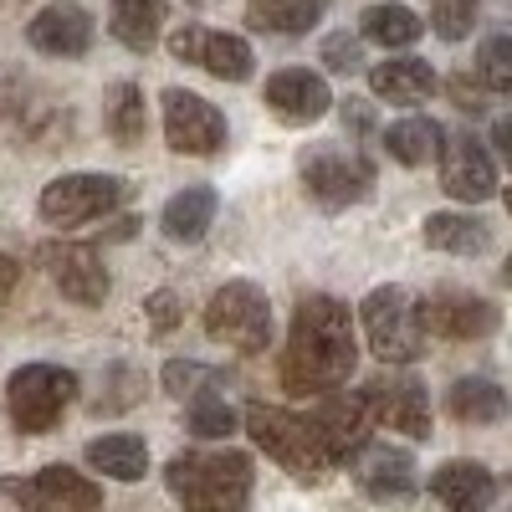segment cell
Here are the masks:
<instances>
[{
    "mask_svg": "<svg viewBox=\"0 0 512 512\" xmlns=\"http://www.w3.org/2000/svg\"><path fill=\"white\" fill-rule=\"evenodd\" d=\"M354 364H359V338L349 308L323 292L303 297L282 349V384L292 395H328V390H344Z\"/></svg>",
    "mask_w": 512,
    "mask_h": 512,
    "instance_id": "obj_1",
    "label": "cell"
},
{
    "mask_svg": "<svg viewBox=\"0 0 512 512\" xmlns=\"http://www.w3.org/2000/svg\"><path fill=\"white\" fill-rule=\"evenodd\" d=\"M164 487L185 512H246L256 472L246 451H180L164 466Z\"/></svg>",
    "mask_w": 512,
    "mask_h": 512,
    "instance_id": "obj_2",
    "label": "cell"
},
{
    "mask_svg": "<svg viewBox=\"0 0 512 512\" xmlns=\"http://www.w3.org/2000/svg\"><path fill=\"white\" fill-rule=\"evenodd\" d=\"M241 425H246V436L262 446L282 466V472H292L297 482H323L333 472V461H328L318 431H313L303 415L277 410V405H246Z\"/></svg>",
    "mask_w": 512,
    "mask_h": 512,
    "instance_id": "obj_3",
    "label": "cell"
},
{
    "mask_svg": "<svg viewBox=\"0 0 512 512\" xmlns=\"http://www.w3.org/2000/svg\"><path fill=\"white\" fill-rule=\"evenodd\" d=\"M364 333L384 364H415L431 338L420 323V297L405 287H374L364 297Z\"/></svg>",
    "mask_w": 512,
    "mask_h": 512,
    "instance_id": "obj_4",
    "label": "cell"
},
{
    "mask_svg": "<svg viewBox=\"0 0 512 512\" xmlns=\"http://www.w3.org/2000/svg\"><path fill=\"white\" fill-rule=\"evenodd\" d=\"M205 333L216 344H231L241 354H262L272 344V308L267 292L256 282H226L216 297L205 303Z\"/></svg>",
    "mask_w": 512,
    "mask_h": 512,
    "instance_id": "obj_5",
    "label": "cell"
},
{
    "mask_svg": "<svg viewBox=\"0 0 512 512\" xmlns=\"http://www.w3.org/2000/svg\"><path fill=\"white\" fill-rule=\"evenodd\" d=\"M11 420L16 431L26 436H47L52 425L62 420L67 400L77 395V374L62 369V364H21L11 374Z\"/></svg>",
    "mask_w": 512,
    "mask_h": 512,
    "instance_id": "obj_6",
    "label": "cell"
},
{
    "mask_svg": "<svg viewBox=\"0 0 512 512\" xmlns=\"http://www.w3.org/2000/svg\"><path fill=\"white\" fill-rule=\"evenodd\" d=\"M303 185L318 205L338 210V205H359L374 190V169L364 154L338 149V144H318L303 154Z\"/></svg>",
    "mask_w": 512,
    "mask_h": 512,
    "instance_id": "obj_7",
    "label": "cell"
},
{
    "mask_svg": "<svg viewBox=\"0 0 512 512\" xmlns=\"http://www.w3.org/2000/svg\"><path fill=\"white\" fill-rule=\"evenodd\" d=\"M0 492L21 512H98L103 507L98 482H88L72 466H41L36 477H6Z\"/></svg>",
    "mask_w": 512,
    "mask_h": 512,
    "instance_id": "obj_8",
    "label": "cell"
},
{
    "mask_svg": "<svg viewBox=\"0 0 512 512\" xmlns=\"http://www.w3.org/2000/svg\"><path fill=\"white\" fill-rule=\"evenodd\" d=\"M123 195L128 190L113 175H62V180H52L47 190H41L36 210H41L47 226H88V221L108 216Z\"/></svg>",
    "mask_w": 512,
    "mask_h": 512,
    "instance_id": "obj_9",
    "label": "cell"
},
{
    "mask_svg": "<svg viewBox=\"0 0 512 512\" xmlns=\"http://www.w3.org/2000/svg\"><path fill=\"white\" fill-rule=\"evenodd\" d=\"M164 139L175 154H221L226 149V113L216 103H205L200 93L169 88L164 98Z\"/></svg>",
    "mask_w": 512,
    "mask_h": 512,
    "instance_id": "obj_10",
    "label": "cell"
},
{
    "mask_svg": "<svg viewBox=\"0 0 512 512\" xmlns=\"http://www.w3.org/2000/svg\"><path fill=\"white\" fill-rule=\"evenodd\" d=\"M169 57H180V62H195L205 67L210 77H221V82H246L256 57L241 36L231 31H205V26H180L175 36H169Z\"/></svg>",
    "mask_w": 512,
    "mask_h": 512,
    "instance_id": "obj_11",
    "label": "cell"
},
{
    "mask_svg": "<svg viewBox=\"0 0 512 512\" xmlns=\"http://www.w3.org/2000/svg\"><path fill=\"white\" fill-rule=\"evenodd\" d=\"M420 323L425 333H441V338H456V344H472V338H487L497 333L502 313L477 292H461V287H441L436 297L420 303Z\"/></svg>",
    "mask_w": 512,
    "mask_h": 512,
    "instance_id": "obj_12",
    "label": "cell"
},
{
    "mask_svg": "<svg viewBox=\"0 0 512 512\" xmlns=\"http://www.w3.org/2000/svg\"><path fill=\"white\" fill-rule=\"evenodd\" d=\"M308 425L318 431V441H323V451H328L333 466L349 461V456H359V451L369 446V436H374L369 395H364V390H354V395H328Z\"/></svg>",
    "mask_w": 512,
    "mask_h": 512,
    "instance_id": "obj_13",
    "label": "cell"
},
{
    "mask_svg": "<svg viewBox=\"0 0 512 512\" xmlns=\"http://www.w3.org/2000/svg\"><path fill=\"white\" fill-rule=\"evenodd\" d=\"M364 395H369L374 425H390V431H400V436H410V441L431 436V400H425V384H420L415 374L374 379V384H364Z\"/></svg>",
    "mask_w": 512,
    "mask_h": 512,
    "instance_id": "obj_14",
    "label": "cell"
},
{
    "mask_svg": "<svg viewBox=\"0 0 512 512\" xmlns=\"http://www.w3.org/2000/svg\"><path fill=\"white\" fill-rule=\"evenodd\" d=\"M441 190L466 200V205L497 195V164L472 134L446 139V149H441Z\"/></svg>",
    "mask_w": 512,
    "mask_h": 512,
    "instance_id": "obj_15",
    "label": "cell"
},
{
    "mask_svg": "<svg viewBox=\"0 0 512 512\" xmlns=\"http://www.w3.org/2000/svg\"><path fill=\"white\" fill-rule=\"evenodd\" d=\"M267 108L282 118V123H318L328 108H333V93L328 82L308 67H287L277 77H267Z\"/></svg>",
    "mask_w": 512,
    "mask_h": 512,
    "instance_id": "obj_16",
    "label": "cell"
},
{
    "mask_svg": "<svg viewBox=\"0 0 512 512\" xmlns=\"http://www.w3.org/2000/svg\"><path fill=\"white\" fill-rule=\"evenodd\" d=\"M354 477H359L364 497H374L384 507H400V502L415 497V461L400 446H364Z\"/></svg>",
    "mask_w": 512,
    "mask_h": 512,
    "instance_id": "obj_17",
    "label": "cell"
},
{
    "mask_svg": "<svg viewBox=\"0 0 512 512\" xmlns=\"http://www.w3.org/2000/svg\"><path fill=\"white\" fill-rule=\"evenodd\" d=\"M47 262H52V282L62 287V297H72L77 308H98L108 297V272H103L93 246H52Z\"/></svg>",
    "mask_w": 512,
    "mask_h": 512,
    "instance_id": "obj_18",
    "label": "cell"
},
{
    "mask_svg": "<svg viewBox=\"0 0 512 512\" xmlns=\"http://www.w3.org/2000/svg\"><path fill=\"white\" fill-rule=\"evenodd\" d=\"M26 36H31V47L47 52V57H82L93 47V16L82 6H47L26 26Z\"/></svg>",
    "mask_w": 512,
    "mask_h": 512,
    "instance_id": "obj_19",
    "label": "cell"
},
{
    "mask_svg": "<svg viewBox=\"0 0 512 512\" xmlns=\"http://www.w3.org/2000/svg\"><path fill=\"white\" fill-rule=\"evenodd\" d=\"M431 492L451 512H487L497 502V477L482 461H446V466L431 472Z\"/></svg>",
    "mask_w": 512,
    "mask_h": 512,
    "instance_id": "obj_20",
    "label": "cell"
},
{
    "mask_svg": "<svg viewBox=\"0 0 512 512\" xmlns=\"http://www.w3.org/2000/svg\"><path fill=\"white\" fill-rule=\"evenodd\" d=\"M369 88L384 103H425L436 93V72H431V62H420V57H390V62H379L369 72Z\"/></svg>",
    "mask_w": 512,
    "mask_h": 512,
    "instance_id": "obj_21",
    "label": "cell"
},
{
    "mask_svg": "<svg viewBox=\"0 0 512 512\" xmlns=\"http://www.w3.org/2000/svg\"><path fill=\"white\" fill-rule=\"evenodd\" d=\"M425 246L451 251V256H482L492 246V226L477 216H456V210H441V216H425Z\"/></svg>",
    "mask_w": 512,
    "mask_h": 512,
    "instance_id": "obj_22",
    "label": "cell"
},
{
    "mask_svg": "<svg viewBox=\"0 0 512 512\" xmlns=\"http://www.w3.org/2000/svg\"><path fill=\"white\" fill-rule=\"evenodd\" d=\"M164 26V0H113L108 6V31L128 52H149Z\"/></svg>",
    "mask_w": 512,
    "mask_h": 512,
    "instance_id": "obj_23",
    "label": "cell"
},
{
    "mask_svg": "<svg viewBox=\"0 0 512 512\" xmlns=\"http://www.w3.org/2000/svg\"><path fill=\"white\" fill-rule=\"evenodd\" d=\"M216 190L210 185H190L180 195H169L164 205V236H175V241H200L210 231V221H216Z\"/></svg>",
    "mask_w": 512,
    "mask_h": 512,
    "instance_id": "obj_24",
    "label": "cell"
},
{
    "mask_svg": "<svg viewBox=\"0 0 512 512\" xmlns=\"http://www.w3.org/2000/svg\"><path fill=\"white\" fill-rule=\"evenodd\" d=\"M328 0H246V21L256 31H282V36H303L323 21Z\"/></svg>",
    "mask_w": 512,
    "mask_h": 512,
    "instance_id": "obj_25",
    "label": "cell"
},
{
    "mask_svg": "<svg viewBox=\"0 0 512 512\" xmlns=\"http://www.w3.org/2000/svg\"><path fill=\"white\" fill-rule=\"evenodd\" d=\"M88 466L113 482H139L149 472V446L139 436H98L88 446Z\"/></svg>",
    "mask_w": 512,
    "mask_h": 512,
    "instance_id": "obj_26",
    "label": "cell"
},
{
    "mask_svg": "<svg viewBox=\"0 0 512 512\" xmlns=\"http://www.w3.org/2000/svg\"><path fill=\"white\" fill-rule=\"evenodd\" d=\"M446 410L461 425H497L507 415V395L497 390L492 379H456L451 395H446Z\"/></svg>",
    "mask_w": 512,
    "mask_h": 512,
    "instance_id": "obj_27",
    "label": "cell"
},
{
    "mask_svg": "<svg viewBox=\"0 0 512 512\" xmlns=\"http://www.w3.org/2000/svg\"><path fill=\"white\" fill-rule=\"evenodd\" d=\"M103 123H108L113 144H123V149L144 144L149 113H144V93H139V82H118V88L108 93V113H103Z\"/></svg>",
    "mask_w": 512,
    "mask_h": 512,
    "instance_id": "obj_28",
    "label": "cell"
},
{
    "mask_svg": "<svg viewBox=\"0 0 512 512\" xmlns=\"http://www.w3.org/2000/svg\"><path fill=\"white\" fill-rule=\"evenodd\" d=\"M359 31H364V41H374V47L390 52V47H410V41H420L425 21L415 11H405V6H369L359 16Z\"/></svg>",
    "mask_w": 512,
    "mask_h": 512,
    "instance_id": "obj_29",
    "label": "cell"
},
{
    "mask_svg": "<svg viewBox=\"0 0 512 512\" xmlns=\"http://www.w3.org/2000/svg\"><path fill=\"white\" fill-rule=\"evenodd\" d=\"M384 149H390V159L415 169V164H425L441 149V123L436 118H400L390 134H384Z\"/></svg>",
    "mask_w": 512,
    "mask_h": 512,
    "instance_id": "obj_30",
    "label": "cell"
},
{
    "mask_svg": "<svg viewBox=\"0 0 512 512\" xmlns=\"http://www.w3.org/2000/svg\"><path fill=\"white\" fill-rule=\"evenodd\" d=\"M236 425H241L236 410H231L226 400H216V395H200V400L190 405V431H195L200 441H226Z\"/></svg>",
    "mask_w": 512,
    "mask_h": 512,
    "instance_id": "obj_31",
    "label": "cell"
},
{
    "mask_svg": "<svg viewBox=\"0 0 512 512\" xmlns=\"http://www.w3.org/2000/svg\"><path fill=\"white\" fill-rule=\"evenodd\" d=\"M477 72L487 93H507L512 88V41L507 36H487L477 52Z\"/></svg>",
    "mask_w": 512,
    "mask_h": 512,
    "instance_id": "obj_32",
    "label": "cell"
},
{
    "mask_svg": "<svg viewBox=\"0 0 512 512\" xmlns=\"http://www.w3.org/2000/svg\"><path fill=\"white\" fill-rule=\"evenodd\" d=\"M210 384H216V369H205V364H190V359H175V364H164V390L169 395H190V400H200Z\"/></svg>",
    "mask_w": 512,
    "mask_h": 512,
    "instance_id": "obj_33",
    "label": "cell"
},
{
    "mask_svg": "<svg viewBox=\"0 0 512 512\" xmlns=\"http://www.w3.org/2000/svg\"><path fill=\"white\" fill-rule=\"evenodd\" d=\"M431 21L446 41H461L466 31L477 26V0H436L431 6Z\"/></svg>",
    "mask_w": 512,
    "mask_h": 512,
    "instance_id": "obj_34",
    "label": "cell"
},
{
    "mask_svg": "<svg viewBox=\"0 0 512 512\" xmlns=\"http://www.w3.org/2000/svg\"><path fill=\"white\" fill-rule=\"evenodd\" d=\"M144 313H149V328H154V333H169V328H180V318H185V303H180V292L159 287V292H149Z\"/></svg>",
    "mask_w": 512,
    "mask_h": 512,
    "instance_id": "obj_35",
    "label": "cell"
},
{
    "mask_svg": "<svg viewBox=\"0 0 512 512\" xmlns=\"http://www.w3.org/2000/svg\"><path fill=\"white\" fill-rule=\"evenodd\" d=\"M359 62H364V52H359V41L349 31H338V36L323 41V67L328 72H359Z\"/></svg>",
    "mask_w": 512,
    "mask_h": 512,
    "instance_id": "obj_36",
    "label": "cell"
},
{
    "mask_svg": "<svg viewBox=\"0 0 512 512\" xmlns=\"http://www.w3.org/2000/svg\"><path fill=\"white\" fill-rule=\"evenodd\" d=\"M451 98H456V108L461 113H487V88L482 82H472V77H451Z\"/></svg>",
    "mask_w": 512,
    "mask_h": 512,
    "instance_id": "obj_37",
    "label": "cell"
},
{
    "mask_svg": "<svg viewBox=\"0 0 512 512\" xmlns=\"http://www.w3.org/2000/svg\"><path fill=\"white\" fill-rule=\"evenodd\" d=\"M16 282H21V262H16V256H6V251H0V297H6Z\"/></svg>",
    "mask_w": 512,
    "mask_h": 512,
    "instance_id": "obj_38",
    "label": "cell"
}]
</instances>
